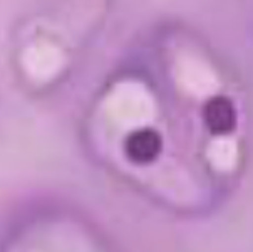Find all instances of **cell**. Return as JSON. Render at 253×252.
Returning <instances> with one entry per match:
<instances>
[{
	"instance_id": "obj_1",
	"label": "cell",
	"mask_w": 253,
	"mask_h": 252,
	"mask_svg": "<svg viewBox=\"0 0 253 252\" xmlns=\"http://www.w3.org/2000/svg\"><path fill=\"white\" fill-rule=\"evenodd\" d=\"M0 252H119L87 213L66 203L29 212L8 234Z\"/></svg>"
}]
</instances>
